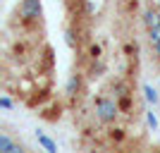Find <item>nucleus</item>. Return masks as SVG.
<instances>
[{
	"mask_svg": "<svg viewBox=\"0 0 160 153\" xmlns=\"http://www.w3.org/2000/svg\"><path fill=\"white\" fill-rule=\"evenodd\" d=\"M96 117H98L103 125H112L117 117H120V103L112 98H108V96H100V98H96Z\"/></svg>",
	"mask_w": 160,
	"mask_h": 153,
	"instance_id": "nucleus-1",
	"label": "nucleus"
},
{
	"mask_svg": "<svg viewBox=\"0 0 160 153\" xmlns=\"http://www.w3.org/2000/svg\"><path fill=\"white\" fill-rule=\"evenodd\" d=\"M19 14H22V19H24V22L41 19V14H43V5H41V0H22Z\"/></svg>",
	"mask_w": 160,
	"mask_h": 153,
	"instance_id": "nucleus-2",
	"label": "nucleus"
},
{
	"mask_svg": "<svg viewBox=\"0 0 160 153\" xmlns=\"http://www.w3.org/2000/svg\"><path fill=\"white\" fill-rule=\"evenodd\" d=\"M160 24V10L158 7H148V10H143V27H146V31L148 29H153V27H158Z\"/></svg>",
	"mask_w": 160,
	"mask_h": 153,
	"instance_id": "nucleus-3",
	"label": "nucleus"
},
{
	"mask_svg": "<svg viewBox=\"0 0 160 153\" xmlns=\"http://www.w3.org/2000/svg\"><path fill=\"white\" fill-rule=\"evenodd\" d=\"M79 91H81V77H79V74H72L69 81H67V86H65V93L69 96V98H74Z\"/></svg>",
	"mask_w": 160,
	"mask_h": 153,
	"instance_id": "nucleus-4",
	"label": "nucleus"
},
{
	"mask_svg": "<svg viewBox=\"0 0 160 153\" xmlns=\"http://www.w3.org/2000/svg\"><path fill=\"white\" fill-rule=\"evenodd\" d=\"M36 139H38V144H41L43 148H46L48 153H58V144H55V141L50 139V136H46L43 132H36Z\"/></svg>",
	"mask_w": 160,
	"mask_h": 153,
	"instance_id": "nucleus-5",
	"label": "nucleus"
},
{
	"mask_svg": "<svg viewBox=\"0 0 160 153\" xmlns=\"http://www.w3.org/2000/svg\"><path fill=\"white\" fill-rule=\"evenodd\" d=\"M0 151H2V153H19L22 148H19V146H14L12 139H10L7 134H0Z\"/></svg>",
	"mask_w": 160,
	"mask_h": 153,
	"instance_id": "nucleus-6",
	"label": "nucleus"
},
{
	"mask_svg": "<svg viewBox=\"0 0 160 153\" xmlns=\"http://www.w3.org/2000/svg\"><path fill=\"white\" fill-rule=\"evenodd\" d=\"M143 96H146V100L151 103V105H158V100H160V93L155 91L151 84H143Z\"/></svg>",
	"mask_w": 160,
	"mask_h": 153,
	"instance_id": "nucleus-7",
	"label": "nucleus"
},
{
	"mask_svg": "<svg viewBox=\"0 0 160 153\" xmlns=\"http://www.w3.org/2000/svg\"><path fill=\"white\" fill-rule=\"evenodd\" d=\"M148 41H151V46H155V43H160V24L153 29H148Z\"/></svg>",
	"mask_w": 160,
	"mask_h": 153,
	"instance_id": "nucleus-8",
	"label": "nucleus"
},
{
	"mask_svg": "<svg viewBox=\"0 0 160 153\" xmlns=\"http://www.w3.org/2000/svg\"><path fill=\"white\" fill-rule=\"evenodd\" d=\"M146 122H148V127H151L153 132L158 129V117H155V113H153V110H148V113H146Z\"/></svg>",
	"mask_w": 160,
	"mask_h": 153,
	"instance_id": "nucleus-9",
	"label": "nucleus"
},
{
	"mask_svg": "<svg viewBox=\"0 0 160 153\" xmlns=\"http://www.w3.org/2000/svg\"><path fill=\"white\" fill-rule=\"evenodd\" d=\"M65 41H67V46H69V48H77V38H74L72 29H67V31H65Z\"/></svg>",
	"mask_w": 160,
	"mask_h": 153,
	"instance_id": "nucleus-10",
	"label": "nucleus"
},
{
	"mask_svg": "<svg viewBox=\"0 0 160 153\" xmlns=\"http://www.w3.org/2000/svg\"><path fill=\"white\" fill-rule=\"evenodd\" d=\"M0 108H2V110H12V100L7 98V96H2V98H0Z\"/></svg>",
	"mask_w": 160,
	"mask_h": 153,
	"instance_id": "nucleus-11",
	"label": "nucleus"
},
{
	"mask_svg": "<svg viewBox=\"0 0 160 153\" xmlns=\"http://www.w3.org/2000/svg\"><path fill=\"white\" fill-rule=\"evenodd\" d=\"M91 55H93V58H98V55H100V48L93 46V48H91Z\"/></svg>",
	"mask_w": 160,
	"mask_h": 153,
	"instance_id": "nucleus-12",
	"label": "nucleus"
},
{
	"mask_svg": "<svg viewBox=\"0 0 160 153\" xmlns=\"http://www.w3.org/2000/svg\"><path fill=\"white\" fill-rule=\"evenodd\" d=\"M153 53H155V58H160V43H155V46H153Z\"/></svg>",
	"mask_w": 160,
	"mask_h": 153,
	"instance_id": "nucleus-13",
	"label": "nucleus"
},
{
	"mask_svg": "<svg viewBox=\"0 0 160 153\" xmlns=\"http://www.w3.org/2000/svg\"><path fill=\"white\" fill-rule=\"evenodd\" d=\"M158 10H160V3H158Z\"/></svg>",
	"mask_w": 160,
	"mask_h": 153,
	"instance_id": "nucleus-14",
	"label": "nucleus"
},
{
	"mask_svg": "<svg viewBox=\"0 0 160 153\" xmlns=\"http://www.w3.org/2000/svg\"><path fill=\"white\" fill-rule=\"evenodd\" d=\"M155 3H160V0H155Z\"/></svg>",
	"mask_w": 160,
	"mask_h": 153,
	"instance_id": "nucleus-15",
	"label": "nucleus"
}]
</instances>
